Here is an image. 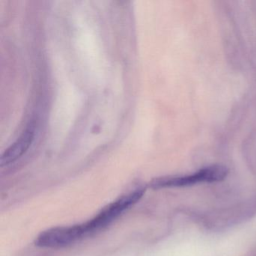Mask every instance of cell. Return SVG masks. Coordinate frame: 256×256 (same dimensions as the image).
Instances as JSON below:
<instances>
[{
	"instance_id": "cell-1",
	"label": "cell",
	"mask_w": 256,
	"mask_h": 256,
	"mask_svg": "<svg viewBox=\"0 0 256 256\" xmlns=\"http://www.w3.org/2000/svg\"><path fill=\"white\" fill-rule=\"evenodd\" d=\"M256 214V198L228 208L216 210L202 217V224L208 230H224L250 220Z\"/></svg>"
},
{
	"instance_id": "cell-2",
	"label": "cell",
	"mask_w": 256,
	"mask_h": 256,
	"mask_svg": "<svg viewBox=\"0 0 256 256\" xmlns=\"http://www.w3.org/2000/svg\"><path fill=\"white\" fill-rule=\"evenodd\" d=\"M229 170L221 164H211L192 174L182 176H162L151 182V188L161 190L167 188H180L192 186L198 184H212L222 182L227 178Z\"/></svg>"
},
{
	"instance_id": "cell-3",
	"label": "cell",
	"mask_w": 256,
	"mask_h": 256,
	"mask_svg": "<svg viewBox=\"0 0 256 256\" xmlns=\"http://www.w3.org/2000/svg\"><path fill=\"white\" fill-rule=\"evenodd\" d=\"M144 190L142 188L126 194L104 208L96 216L82 224L85 236H88L110 224L126 210L137 203L144 196Z\"/></svg>"
},
{
	"instance_id": "cell-4",
	"label": "cell",
	"mask_w": 256,
	"mask_h": 256,
	"mask_svg": "<svg viewBox=\"0 0 256 256\" xmlns=\"http://www.w3.org/2000/svg\"><path fill=\"white\" fill-rule=\"evenodd\" d=\"M34 140V131L28 128L4 152L0 158V166L4 167L17 161L28 150Z\"/></svg>"
}]
</instances>
